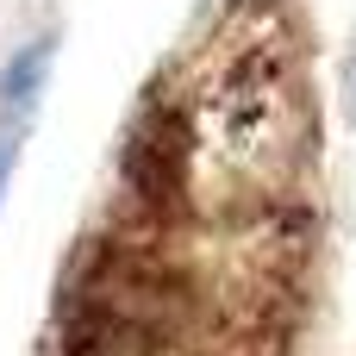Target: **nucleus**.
Returning a JSON list of instances; mask_svg holds the SVG:
<instances>
[{
    "label": "nucleus",
    "instance_id": "f257e3e1",
    "mask_svg": "<svg viewBox=\"0 0 356 356\" xmlns=\"http://www.w3.org/2000/svg\"><path fill=\"white\" fill-rule=\"evenodd\" d=\"M194 282L138 238H88L69 257L50 356H188L194 350Z\"/></svg>",
    "mask_w": 356,
    "mask_h": 356
}]
</instances>
